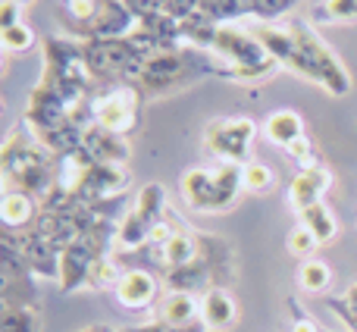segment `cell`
Returning a JSON list of instances; mask_svg holds the SVG:
<instances>
[{"label":"cell","instance_id":"cell-28","mask_svg":"<svg viewBox=\"0 0 357 332\" xmlns=\"http://www.w3.org/2000/svg\"><path fill=\"white\" fill-rule=\"evenodd\" d=\"M201 13L216 25L238 22V19L254 16V0H201Z\"/></svg>","mask_w":357,"mask_h":332},{"label":"cell","instance_id":"cell-20","mask_svg":"<svg viewBox=\"0 0 357 332\" xmlns=\"http://www.w3.org/2000/svg\"><path fill=\"white\" fill-rule=\"evenodd\" d=\"M264 135L270 138L273 144H279V148H289V144H295L298 138L307 135V126H304V116L298 110H276L266 116L264 123Z\"/></svg>","mask_w":357,"mask_h":332},{"label":"cell","instance_id":"cell-8","mask_svg":"<svg viewBox=\"0 0 357 332\" xmlns=\"http://www.w3.org/2000/svg\"><path fill=\"white\" fill-rule=\"evenodd\" d=\"M144 98L138 82H94L91 94H88V107H91L94 126L107 132H116L123 138H132L142 129L144 119Z\"/></svg>","mask_w":357,"mask_h":332},{"label":"cell","instance_id":"cell-10","mask_svg":"<svg viewBox=\"0 0 357 332\" xmlns=\"http://www.w3.org/2000/svg\"><path fill=\"white\" fill-rule=\"evenodd\" d=\"M151 56L148 47L135 38H104V41H85V63L94 82H135L144 60Z\"/></svg>","mask_w":357,"mask_h":332},{"label":"cell","instance_id":"cell-40","mask_svg":"<svg viewBox=\"0 0 357 332\" xmlns=\"http://www.w3.org/2000/svg\"><path fill=\"white\" fill-rule=\"evenodd\" d=\"M22 16H25L22 6L10 3V0H0V31H3V29H13V25H19V22H25Z\"/></svg>","mask_w":357,"mask_h":332},{"label":"cell","instance_id":"cell-18","mask_svg":"<svg viewBox=\"0 0 357 332\" xmlns=\"http://www.w3.org/2000/svg\"><path fill=\"white\" fill-rule=\"evenodd\" d=\"M201 323L213 332H226L238 323V301L229 289H210L201 295Z\"/></svg>","mask_w":357,"mask_h":332},{"label":"cell","instance_id":"cell-41","mask_svg":"<svg viewBox=\"0 0 357 332\" xmlns=\"http://www.w3.org/2000/svg\"><path fill=\"white\" fill-rule=\"evenodd\" d=\"M201 10V0H169V16L176 19V22H182V19L195 16V13Z\"/></svg>","mask_w":357,"mask_h":332},{"label":"cell","instance_id":"cell-37","mask_svg":"<svg viewBox=\"0 0 357 332\" xmlns=\"http://www.w3.org/2000/svg\"><path fill=\"white\" fill-rule=\"evenodd\" d=\"M135 19H144V16H157V13H167L169 10V0H126Z\"/></svg>","mask_w":357,"mask_h":332},{"label":"cell","instance_id":"cell-29","mask_svg":"<svg viewBox=\"0 0 357 332\" xmlns=\"http://www.w3.org/2000/svg\"><path fill=\"white\" fill-rule=\"evenodd\" d=\"M0 332H41V308L19 304L0 310Z\"/></svg>","mask_w":357,"mask_h":332},{"label":"cell","instance_id":"cell-1","mask_svg":"<svg viewBox=\"0 0 357 332\" xmlns=\"http://www.w3.org/2000/svg\"><path fill=\"white\" fill-rule=\"evenodd\" d=\"M254 35L279 60V66L289 69L291 75H298L304 82H314V85H320L333 98H345L351 91L354 82H351L348 66L323 41L314 25L301 22V19H291V22H282V25L260 22L254 29Z\"/></svg>","mask_w":357,"mask_h":332},{"label":"cell","instance_id":"cell-23","mask_svg":"<svg viewBox=\"0 0 357 332\" xmlns=\"http://www.w3.org/2000/svg\"><path fill=\"white\" fill-rule=\"evenodd\" d=\"M197 257V232L188 226H182L167 245L160 248V260H163V273L176 270V266H185Z\"/></svg>","mask_w":357,"mask_h":332},{"label":"cell","instance_id":"cell-2","mask_svg":"<svg viewBox=\"0 0 357 332\" xmlns=\"http://www.w3.org/2000/svg\"><path fill=\"white\" fill-rule=\"evenodd\" d=\"M0 176H3V191H25L38 201H44L56 188V154L44 148L25 119H19L3 138Z\"/></svg>","mask_w":357,"mask_h":332},{"label":"cell","instance_id":"cell-33","mask_svg":"<svg viewBox=\"0 0 357 332\" xmlns=\"http://www.w3.org/2000/svg\"><path fill=\"white\" fill-rule=\"evenodd\" d=\"M317 22H354L357 19V0H323L314 10Z\"/></svg>","mask_w":357,"mask_h":332},{"label":"cell","instance_id":"cell-15","mask_svg":"<svg viewBox=\"0 0 357 332\" xmlns=\"http://www.w3.org/2000/svg\"><path fill=\"white\" fill-rule=\"evenodd\" d=\"M333 185V172L329 166H310V169H298L289 182V204L295 213L314 207V204L323 201V195Z\"/></svg>","mask_w":357,"mask_h":332},{"label":"cell","instance_id":"cell-22","mask_svg":"<svg viewBox=\"0 0 357 332\" xmlns=\"http://www.w3.org/2000/svg\"><path fill=\"white\" fill-rule=\"evenodd\" d=\"M220 29L222 25H216L213 19H207L201 10H197L195 16H188V19L178 22V41H182L185 47H197V50H207L210 54L216 35H220Z\"/></svg>","mask_w":357,"mask_h":332},{"label":"cell","instance_id":"cell-14","mask_svg":"<svg viewBox=\"0 0 357 332\" xmlns=\"http://www.w3.org/2000/svg\"><path fill=\"white\" fill-rule=\"evenodd\" d=\"M160 285L163 279L151 270H126L119 285L113 289V298L123 310H148V308H157L160 301Z\"/></svg>","mask_w":357,"mask_h":332},{"label":"cell","instance_id":"cell-17","mask_svg":"<svg viewBox=\"0 0 357 332\" xmlns=\"http://www.w3.org/2000/svg\"><path fill=\"white\" fill-rule=\"evenodd\" d=\"M154 320L178 329L195 326V323H201V301H197V295H188V292H163V298L154 308Z\"/></svg>","mask_w":357,"mask_h":332},{"label":"cell","instance_id":"cell-35","mask_svg":"<svg viewBox=\"0 0 357 332\" xmlns=\"http://www.w3.org/2000/svg\"><path fill=\"white\" fill-rule=\"evenodd\" d=\"M285 157H291V160L298 163V169H310V166H323L320 160V148H317V142L310 135L298 138L295 144H289L285 148Z\"/></svg>","mask_w":357,"mask_h":332},{"label":"cell","instance_id":"cell-44","mask_svg":"<svg viewBox=\"0 0 357 332\" xmlns=\"http://www.w3.org/2000/svg\"><path fill=\"white\" fill-rule=\"evenodd\" d=\"M10 3H16V6H22V10H25V6H31L35 0H10Z\"/></svg>","mask_w":357,"mask_h":332},{"label":"cell","instance_id":"cell-36","mask_svg":"<svg viewBox=\"0 0 357 332\" xmlns=\"http://www.w3.org/2000/svg\"><path fill=\"white\" fill-rule=\"evenodd\" d=\"M298 3H301V0H254V19H257V22H279V19L289 10H295Z\"/></svg>","mask_w":357,"mask_h":332},{"label":"cell","instance_id":"cell-26","mask_svg":"<svg viewBox=\"0 0 357 332\" xmlns=\"http://www.w3.org/2000/svg\"><path fill=\"white\" fill-rule=\"evenodd\" d=\"M298 222H301V226H307L310 232L317 235V241H320V245H329V241L339 235V220H335V213L323 201L314 204V207H307V210H301V213H298Z\"/></svg>","mask_w":357,"mask_h":332},{"label":"cell","instance_id":"cell-4","mask_svg":"<svg viewBox=\"0 0 357 332\" xmlns=\"http://www.w3.org/2000/svg\"><path fill=\"white\" fill-rule=\"evenodd\" d=\"M54 88L69 107H79L88 100L94 88V75L85 63V41L66 35H54L41 41V79Z\"/></svg>","mask_w":357,"mask_h":332},{"label":"cell","instance_id":"cell-11","mask_svg":"<svg viewBox=\"0 0 357 332\" xmlns=\"http://www.w3.org/2000/svg\"><path fill=\"white\" fill-rule=\"evenodd\" d=\"M257 138V123L248 116H226V119H213L204 126L201 132V144L213 160L220 163H235V166H248L251 163V148Z\"/></svg>","mask_w":357,"mask_h":332},{"label":"cell","instance_id":"cell-24","mask_svg":"<svg viewBox=\"0 0 357 332\" xmlns=\"http://www.w3.org/2000/svg\"><path fill=\"white\" fill-rule=\"evenodd\" d=\"M35 273L29 276H3L0 279V308H19V304H38Z\"/></svg>","mask_w":357,"mask_h":332},{"label":"cell","instance_id":"cell-7","mask_svg":"<svg viewBox=\"0 0 357 332\" xmlns=\"http://www.w3.org/2000/svg\"><path fill=\"white\" fill-rule=\"evenodd\" d=\"M178 191L195 213H226L238 204L241 191H245L241 166L220 160L213 166H191L182 176Z\"/></svg>","mask_w":357,"mask_h":332},{"label":"cell","instance_id":"cell-32","mask_svg":"<svg viewBox=\"0 0 357 332\" xmlns=\"http://www.w3.org/2000/svg\"><path fill=\"white\" fill-rule=\"evenodd\" d=\"M241 179H245V191H251V195H266L276 185V172L260 160H251L248 166H241Z\"/></svg>","mask_w":357,"mask_h":332},{"label":"cell","instance_id":"cell-34","mask_svg":"<svg viewBox=\"0 0 357 332\" xmlns=\"http://www.w3.org/2000/svg\"><path fill=\"white\" fill-rule=\"evenodd\" d=\"M285 248H289L291 257L307 260V257H314V251L320 248V241H317V235L310 232L307 226H301V222H298V226L285 235Z\"/></svg>","mask_w":357,"mask_h":332},{"label":"cell","instance_id":"cell-21","mask_svg":"<svg viewBox=\"0 0 357 332\" xmlns=\"http://www.w3.org/2000/svg\"><path fill=\"white\" fill-rule=\"evenodd\" d=\"M91 166H94V160L88 157L85 148L69 151V154H60L56 157V188L66 191V195H75L79 185L85 182V176H88Z\"/></svg>","mask_w":357,"mask_h":332},{"label":"cell","instance_id":"cell-30","mask_svg":"<svg viewBox=\"0 0 357 332\" xmlns=\"http://www.w3.org/2000/svg\"><path fill=\"white\" fill-rule=\"evenodd\" d=\"M123 264L116 260V254H107V257H100L98 264L91 266V273H88V289L91 292H107V289H116L119 279H123Z\"/></svg>","mask_w":357,"mask_h":332},{"label":"cell","instance_id":"cell-27","mask_svg":"<svg viewBox=\"0 0 357 332\" xmlns=\"http://www.w3.org/2000/svg\"><path fill=\"white\" fill-rule=\"evenodd\" d=\"M132 210H135L142 220H148L151 226H154V222H160L163 216H167V210H169L167 188H163L160 182L144 185V188L138 191V197H135V204H132Z\"/></svg>","mask_w":357,"mask_h":332},{"label":"cell","instance_id":"cell-9","mask_svg":"<svg viewBox=\"0 0 357 332\" xmlns=\"http://www.w3.org/2000/svg\"><path fill=\"white\" fill-rule=\"evenodd\" d=\"M116 226H119L116 220L100 216L91 229H85V232L63 251L60 279H56L60 292L73 295V292L88 289V273H91V266L98 264L100 257H107V254L116 251Z\"/></svg>","mask_w":357,"mask_h":332},{"label":"cell","instance_id":"cell-38","mask_svg":"<svg viewBox=\"0 0 357 332\" xmlns=\"http://www.w3.org/2000/svg\"><path fill=\"white\" fill-rule=\"evenodd\" d=\"M326 308L333 310L335 317H339L342 326H345L348 332H357V310L348 308V304L342 301V298H326Z\"/></svg>","mask_w":357,"mask_h":332},{"label":"cell","instance_id":"cell-19","mask_svg":"<svg viewBox=\"0 0 357 332\" xmlns=\"http://www.w3.org/2000/svg\"><path fill=\"white\" fill-rule=\"evenodd\" d=\"M38 213H41V201L25 195V191H3V197H0V222H3V229L22 232V229L35 226Z\"/></svg>","mask_w":357,"mask_h":332},{"label":"cell","instance_id":"cell-16","mask_svg":"<svg viewBox=\"0 0 357 332\" xmlns=\"http://www.w3.org/2000/svg\"><path fill=\"white\" fill-rule=\"evenodd\" d=\"M82 148L88 151L94 163H104V166H129L132 148H129V138L116 135V132H107L100 126H88L85 138H82Z\"/></svg>","mask_w":357,"mask_h":332},{"label":"cell","instance_id":"cell-13","mask_svg":"<svg viewBox=\"0 0 357 332\" xmlns=\"http://www.w3.org/2000/svg\"><path fill=\"white\" fill-rule=\"evenodd\" d=\"M132 185V172L129 166H104L94 163L88 169L85 182L79 185L75 197L85 204H100V201H113V197H123Z\"/></svg>","mask_w":357,"mask_h":332},{"label":"cell","instance_id":"cell-12","mask_svg":"<svg viewBox=\"0 0 357 332\" xmlns=\"http://www.w3.org/2000/svg\"><path fill=\"white\" fill-rule=\"evenodd\" d=\"M135 25L138 19L126 6V0H98L94 16L82 25H66V31L79 41H104V38H129Z\"/></svg>","mask_w":357,"mask_h":332},{"label":"cell","instance_id":"cell-3","mask_svg":"<svg viewBox=\"0 0 357 332\" xmlns=\"http://www.w3.org/2000/svg\"><path fill=\"white\" fill-rule=\"evenodd\" d=\"M207 79H226V69L213 54L197 47H176V50H157L144 60L142 73H138V85H142L148 100L173 98L178 91L201 85Z\"/></svg>","mask_w":357,"mask_h":332},{"label":"cell","instance_id":"cell-43","mask_svg":"<svg viewBox=\"0 0 357 332\" xmlns=\"http://www.w3.org/2000/svg\"><path fill=\"white\" fill-rule=\"evenodd\" d=\"M79 332H116V329H110V326H85V329H79Z\"/></svg>","mask_w":357,"mask_h":332},{"label":"cell","instance_id":"cell-39","mask_svg":"<svg viewBox=\"0 0 357 332\" xmlns=\"http://www.w3.org/2000/svg\"><path fill=\"white\" fill-rule=\"evenodd\" d=\"M289 310H291V332H323L320 323H317L314 317L304 314L295 301H289Z\"/></svg>","mask_w":357,"mask_h":332},{"label":"cell","instance_id":"cell-6","mask_svg":"<svg viewBox=\"0 0 357 332\" xmlns=\"http://www.w3.org/2000/svg\"><path fill=\"white\" fill-rule=\"evenodd\" d=\"M210 54L222 63L226 82H238V85H260L282 69L254 31H241L235 25H222Z\"/></svg>","mask_w":357,"mask_h":332},{"label":"cell","instance_id":"cell-25","mask_svg":"<svg viewBox=\"0 0 357 332\" xmlns=\"http://www.w3.org/2000/svg\"><path fill=\"white\" fill-rule=\"evenodd\" d=\"M295 279H298V285H301L307 295H323V292L333 285V266H329L326 260H320V257H307V260L298 264Z\"/></svg>","mask_w":357,"mask_h":332},{"label":"cell","instance_id":"cell-42","mask_svg":"<svg viewBox=\"0 0 357 332\" xmlns=\"http://www.w3.org/2000/svg\"><path fill=\"white\" fill-rule=\"evenodd\" d=\"M342 301H345L351 310H357V282H354V285H348L345 295H342Z\"/></svg>","mask_w":357,"mask_h":332},{"label":"cell","instance_id":"cell-31","mask_svg":"<svg viewBox=\"0 0 357 332\" xmlns=\"http://www.w3.org/2000/svg\"><path fill=\"white\" fill-rule=\"evenodd\" d=\"M0 44H3L6 54H31L38 47V35L29 22H19L13 29L0 31Z\"/></svg>","mask_w":357,"mask_h":332},{"label":"cell","instance_id":"cell-5","mask_svg":"<svg viewBox=\"0 0 357 332\" xmlns=\"http://www.w3.org/2000/svg\"><path fill=\"white\" fill-rule=\"evenodd\" d=\"M235 279V251L226 239L210 232H197V257L185 266L163 273L167 292L204 295L210 289H229Z\"/></svg>","mask_w":357,"mask_h":332}]
</instances>
